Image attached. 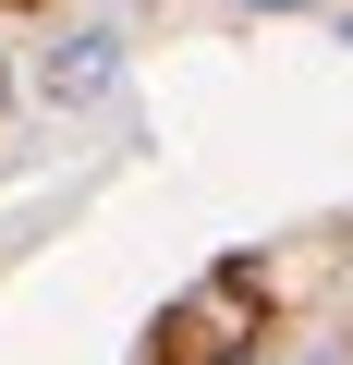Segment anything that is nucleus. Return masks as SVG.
Wrapping results in <instances>:
<instances>
[{
    "label": "nucleus",
    "instance_id": "1",
    "mask_svg": "<svg viewBox=\"0 0 353 365\" xmlns=\"http://www.w3.org/2000/svg\"><path fill=\"white\" fill-rule=\"evenodd\" d=\"M37 86H49V110H86V98H110V86H122V37H110V25H86V37H61Z\"/></svg>",
    "mask_w": 353,
    "mask_h": 365
},
{
    "label": "nucleus",
    "instance_id": "2",
    "mask_svg": "<svg viewBox=\"0 0 353 365\" xmlns=\"http://www.w3.org/2000/svg\"><path fill=\"white\" fill-rule=\"evenodd\" d=\"M0 110H13V61H0Z\"/></svg>",
    "mask_w": 353,
    "mask_h": 365
}]
</instances>
